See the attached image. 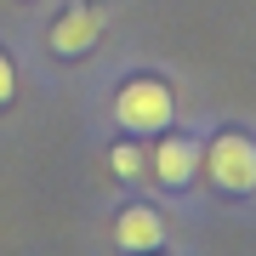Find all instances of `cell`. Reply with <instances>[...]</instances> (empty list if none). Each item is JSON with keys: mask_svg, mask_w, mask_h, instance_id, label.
<instances>
[{"mask_svg": "<svg viewBox=\"0 0 256 256\" xmlns=\"http://www.w3.org/2000/svg\"><path fill=\"white\" fill-rule=\"evenodd\" d=\"M200 165H205V176L222 194H250L256 188V142L245 131H222V137L200 154Z\"/></svg>", "mask_w": 256, "mask_h": 256, "instance_id": "obj_1", "label": "cell"}, {"mask_svg": "<svg viewBox=\"0 0 256 256\" xmlns=\"http://www.w3.org/2000/svg\"><path fill=\"white\" fill-rule=\"evenodd\" d=\"M114 114H120L126 131H165L171 126V86L165 80H131V86H120Z\"/></svg>", "mask_w": 256, "mask_h": 256, "instance_id": "obj_2", "label": "cell"}, {"mask_svg": "<svg viewBox=\"0 0 256 256\" xmlns=\"http://www.w3.org/2000/svg\"><path fill=\"white\" fill-rule=\"evenodd\" d=\"M148 182H165V188H188L194 171H200V148H194L188 137H165L154 142V154H148Z\"/></svg>", "mask_w": 256, "mask_h": 256, "instance_id": "obj_3", "label": "cell"}, {"mask_svg": "<svg viewBox=\"0 0 256 256\" xmlns=\"http://www.w3.org/2000/svg\"><path fill=\"white\" fill-rule=\"evenodd\" d=\"M97 34H102V12H97V6H68L63 18L52 23V46L63 52V57L92 52V46H97Z\"/></svg>", "mask_w": 256, "mask_h": 256, "instance_id": "obj_4", "label": "cell"}, {"mask_svg": "<svg viewBox=\"0 0 256 256\" xmlns=\"http://www.w3.org/2000/svg\"><path fill=\"white\" fill-rule=\"evenodd\" d=\"M160 239H165L160 210H148V205H126V210L114 216V245H120V250H160Z\"/></svg>", "mask_w": 256, "mask_h": 256, "instance_id": "obj_5", "label": "cell"}, {"mask_svg": "<svg viewBox=\"0 0 256 256\" xmlns=\"http://www.w3.org/2000/svg\"><path fill=\"white\" fill-rule=\"evenodd\" d=\"M108 165H114V176H131V182H148V154H142V148H131V142H120L114 154H108Z\"/></svg>", "mask_w": 256, "mask_h": 256, "instance_id": "obj_6", "label": "cell"}, {"mask_svg": "<svg viewBox=\"0 0 256 256\" xmlns=\"http://www.w3.org/2000/svg\"><path fill=\"white\" fill-rule=\"evenodd\" d=\"M12 92H18V68H12V57L0 52V108L12 102Z\"/></svg>", "mask_w": 256, "mask_h": 256, "instance_id": "obj_7", "label": "cell"}]
</instances>
